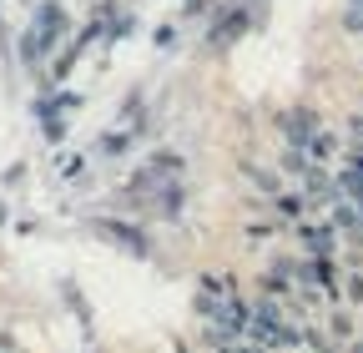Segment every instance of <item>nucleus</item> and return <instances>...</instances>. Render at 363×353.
Returning a JSON list of instances; mask_svg holds the SVG:
<instances>
[{
	"instance_id": "obj_1",
	"label": "nucleus",
	"mask_w": 363,
	"mask_h": 353,
	"mask_svg": "<svg viewBox=\"0 0 363 353\" xmlns=\"http://www.w3.org/2000/svg\"><path fill=\"white\" fill-rule=\"evenodd\" d=\"M61 35H66V11H61V6H40V11L30 16V26H26V46H21L26 61H40Z\"/></svg>"
},
{
	"instance_id": "obj_2",
	"label": "nucleus",
	"mask_w": 363,
	"mask_h": 353,
	"mask_svg": "<svg viewBox=\"0 0 363 353\" xmlns=\"http://www.w3.org/2000/svg\"><path fill=\"white\" fill-rule=\"evenodd\" d=\"M303 242H308V252H313V257H328V252H333V232H328V228H308V232H303Z\"/></svg>"
},
{
	"instance_id": "obj_3",
	"label": "nucleus",
	"mask_w": 363,
	"mask_h": 353,
	"mask_svg": "<svg viewBox=\"0 0 363 353\" xmlns=\"http://www.w3.org/2000/svg\"><path fill=\"white\" fill-rule=\"evenodd\" d=\"M101 232L106 237H121L131 252H147V242H142V232H131V228H121V223H101Z\"/></svg>"
},
{
	"instance_id": "obj_4",
	"label": "nucleus",
	"mask_w": 363,
	"mask_h": 353,
	"mask_svg": "<svg viewBox=\"0 0 363 353\" xmlns=\"http://www.w3.org/2000/svg\"><path fill=\"white\" fill-rule=\"evenodd\" d=\"M278 207H283V217H298V212H303V202H298V197H283Z\"/></svg>"
}]
</instances>
